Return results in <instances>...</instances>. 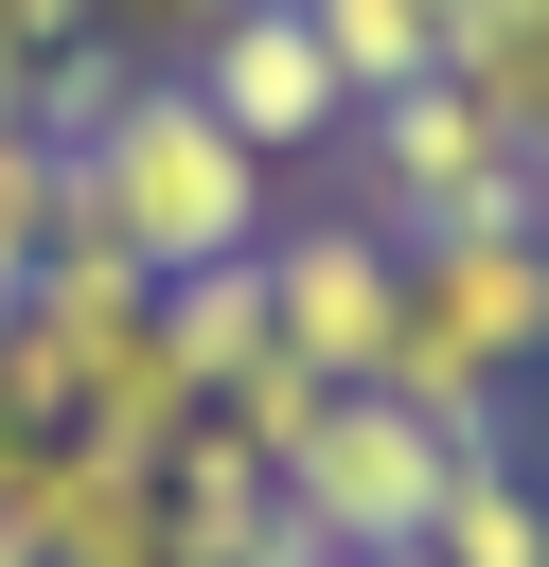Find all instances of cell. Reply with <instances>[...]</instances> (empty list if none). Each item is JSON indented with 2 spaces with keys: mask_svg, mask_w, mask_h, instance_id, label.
<instances>
[{
  "mask_svg": "<svg viewBox=\"0 0 549 567\" xmlns=\"http://www.w3.org/2000/svg\"><path fill=\"white\" fill-rule=\"evenodd\" d=\"M71 195L124 230V266H142V284L248 266V248L283 230V159H248V142L195 106V71H124V106L71 142Z\"/></svg>",
  "mask_w": 549,
  "mask_h": 567,
  "instance_id": "cell-1",
  "label": "cell"
},
{
  "mask_svg": "<svg viewBox=\"0 0 549 567\" xmlns=\"http://www.w3.org/2000/svg\"><path fill=\"white\" fill-rule=\"evenodd\" d=\"M514 372H549V213H478V230H425L407 248V319H390V372L425 425L496 443Z\"/></svg>",
  "mask_w": 549,
  "mask_h": 567,
  "instance_id": "cell-2",
  "label": "cell"
},
{
  "mask_svg": "<svg viewBox=\"0 0 549 567\" xmlns=\"http://www.w3.org/2000/svg\"><path fill=\"white\" fill-rule=\"evenodd\" d=\"M336 177H354V213L372 230H478V213H531V142L460 89V71H425V89H372L354 106V142H336Z\"/></svg>",
  "mask_w": 549,
  "mask_h": 567,
  "instance_id": "cell-3",
  "label": "cell"
},
{
  "mask_svg": "<svg viewBox=\"0 0 549 567\" xmlns=\"http://www.w3.org/2000/svg\"><path fill=\"white\" fill-rule=\"evenodd\" d=\"M460 461H478V443L425 425L407 390H336V408L301 425V461H283V514H301L319 549H425V514H443Z\"/></svg>",
  "mask_w": 549,
  "mask_h": 567,
  "instance_id": "cell-4",
  "label": "cell"
},
{
  "mask_svg": "<svg viewBox=\"0 0 549 567\" xmlns=\"http://www.w3.org/2000/svg\"><path fill=\"white\" fill-rule=\"evenodd\" d=\"M266 301H283V354H301V372L372 390V372H390V319H407V230H372L354 195H336V213H283V230H266Z\"/></svg>",
  "mask_w": 549,
  "mask_h": 567,
  "instance_id": "cell-5",
  "label": "cell"
},
{
  "mask_svg": "<svg viewBox=\"0 0 549 567\" xmlns=\"http://www.w3.org/2000/svg\"><path fill=\"white\" fill-rule=\"evenodd\" d=\"M177 71H195V106H213L248 159H336V142H354V89H336V53L301 35V0H248V18H213Z\"/></svg>",
  "mask_w": 549,
  "mask_h": 567,
  "instance_id": "cell-6",
  "label": "cell"
},
{
  "mask_svg": "<svg viewBox=\"0 0 549 567\" xmlns=\"http://www.w3.org/2000/svg\"><path fill=\"white\" fill-rule=\"evenodd\" d=\"M18 567H177V514H159V461H106V443H53L35 496H18Z\"/></svg>",
  "mask_w": 549,
  "mask_h": 567,
  "instance_id": "cell-7",
  "label": "cell"
},
{
  "mask_svg": "<svg viewBox=\"0 0 549 567\" xmlns=\"http://www.w3.org/2000/svg\"><path fill=\"white\" fill-rule=\"evenodd\" d=\"M443 71L531 142V213H549V0H443Z\"/></svg>",
  "mask_w": 549,
  "mask_h": 567,
  "instance_id": "cell-8",
  "label": "cell"
},
{
  "mask_svg": "<svg viewBox=\"0 0 549 567\" xmlns=\"http://www.w3.org/2000/svg\"><path fill=\"white\" fill-rule=\"evenodd\" d=\"M159 337H177L195 408H213V390H248V372L283 354V301H266V248H248V266H195V284H159Z\"/></svg>",
  "mask_w": 549,
  "mask_h": 567,
  "instance_id": "cell-9",
  "label": "cell"
},
{
  "mask_svg": "<svg viewBox=\"0 0 549 567\" xmlns=\"http://www.w3.org/2000/svg\"><path fill=\"white\" fill-rule=\"evenodd\" d=\"M425 567H549V478H514V443H478L425 514Z\"/></svg>",
  "mask_w": 549,
  "mask_h": 567,
  "instance_id": "cell-10",
  "label": "cell"
},
{
  "mask_svg": "<svg viewBox=\"0 0 549 567\" xmlns=\"http://www.w3.org/2000/svg\"><path fill=\"white\" fill-rule=\"evenodd\" d=\"M301 35L336 53V89L372 106V89H425L443 71V0H301Z\"/></svg>",
  "mask_w": 549,
  "mask_h": 567,
  "instance_id": "cell-11",
  "label": "cell"
},
{
  "mask_svg": "<svg viewBox=\"0 0 549 567\" xmlns=\"http://www.w3.org/2000/svg\"><path fill=\"white\" fill-rule=\"evenodd\" d=\"M213 18H248V0H89V35H106L124 71H177V53L213 35Z\"/></svg>",
  "mask_w": 549,
  "mask_h": 567,
  "instance_id": "cell-12",
  "label": "cell"
},
{
  "mask_svg": "<svg viewBox=\"0 0 549 567\" xmlns=\"http://www.w3.org/2000/svg\"><path fill=\"white\" fill-rule=\"evenodd\" d=\"M0 53H18V106H35V89L89 53V0H0Z\"/></svg>",
  "mask_w": 549,
  "mask_h": 567,
  "instance_id": "cell-13",
  "label": "cell"
},
{
  "mask_svg": "<svg viewBox=\"0 0 549 567\" xmlns=\"http://www.w3.org/2000/svg\"><path fill=\"white\" fill-rule=\"evenodd\" d=\"M336 567H425V549H336Z\"/></svg>",
  "mask_w": 549,
  "mask_h": 567,
  "instance_id": "cell-14",
  "label": "cell"
},
{
  "mask_svg": "<svg viewBox=\"0 0 549 567\" xmlns=\"http://www.w3.org/2000/svg\"><path fill=\"white\" fill-rule=\"evenodd\" d=\"M0 106H18V53H0Z\"/></svg>",
  "mask_w": 549,
  "mask_h": 567,
  "instance_id": "cell-15",
  "label": "cell"
},
{
  "mask_svg": "<svg viewBox=\"0 0 549 567\" xmlns=\"http://www.w3.org/2000/svg\"><path fill=\"white\" fill-rule=\"evenodd\" d=\"M0 567H18V549H0Z\"/></svg>",
  "mask_w": 549,
  "mask_h": 567,
  "instance_id": "cell-16",
  "label": "cell"
}]
</instances>
